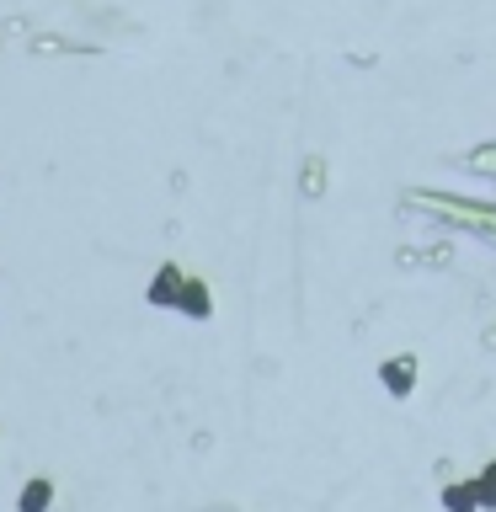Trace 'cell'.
Here are the masks:
<instances>
[{
	"label": "cell",
	"instance_id": "7a4b0ae2",
	"mask_svg": "<svg viewBox=\"0 0 496 512\" xmlns=\"http://www.w3.org/2000/svg\"><path fill=\"white\" fill-rule=\"evenodd\" d=\"M182 283H187L182 267H176V262H160L155 278H150V288H144V299H150L155 310H176V299H182Z\"/></svg>",
	"mask_w": 496,
	"mask_h": 512
},
{
	"label": "cell",
	"instance_id": "5b68a950",
	"mask_svg": "<svg viewBox=\"0 0 496 512\" xmlns=\"http://www.w3.org/2000/svg\"><path fill=\"white\" fill-rule=\"evenodd\" d=\"M438 502H443V512H486V507H480L475 480H443Z\"/></svg>",
	"mask_w": 496,
	"mask_h": 512
},
{
	"label": "cell",
	"instance_id": "277c9868",
	"mask_svg": "<svg viewBox=\"0 0 496 512\" xmlns=\"http://www.w3.org/2000/svg\"><path fill=\"white\" fill-rule=\"evenodd\" d=\"M54 496H59V486L48 475H32L22 491H16V512H54Z\"/></svg>",
	"mask_w": 496,
	"mask_h": 512
},
{
	"label": "cell",
	"instance_id": "3957f363",
	"mask_svg": "<svg viewBox=\"0 0 496 512\" xmlns=\"http://www.w3.org/2000/svg\"><path fill=\"white\" fill-rule=\"evenodd\" d=\"M176 315H187V320H214V288H208L203 278H192V272H187L182 299H176Z\"/></svg>",
	"mask_w": 496,
	"mask_h": 512
},
{
	"label": "cell",
	"instance_id": "6da1fadb",
	"mask_svg": "<svg viewBox=\"0 0 496 512\" xmlns=\"http://www.w3.org/2000/svg\"><path fill=\"white\" fill-rule=\"evenodd\" d=\"M416 379H422V363H416V352H395V358L379 363V384L390 400H411L416 395Z\"/></svg>",
	"mask_w": 496,
	"mask_h": 512
},
{
	"label": "cell",
	"instance_id": "8992f818",
	"mask_svg": "<svg viewBox=\"0 0 496 512\" xmlns=\"http://www.w3.org/2000/svg\"><path fill=\"white\" fill-rule=\"evenodd\" d=\"M470 480H475V491H480V507L496 512V459H491V464H480Z\"/></svg>",
	"mask_w": 496,
	"mask_h": 512
}]
</instances>
